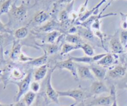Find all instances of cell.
Segmentation results:
<instances>
[{
  "instance_id": "1",
  "label": "cell",
  "mask_w": 127,
  "mask_h": 106,
  "mask_svg": "<svg viewBox=\"0 0 127 106\" xmlns=\"http://www.w3.org/2000/svg\"><path fill=\"white\" fill-rule=\"evenodd\" d=\"M55 69V67L52 69H50L48 74H47L45 88V94L49 102H53V103H55L56 104L59 105L60 96L58 95V91L55 89L52 84V76Z\"/></svg>"
},
{
  "instance_id": "2",
  "label": "cell",
  "mask_w": 127,
  "mask_h": 106,
  "mask_svg": "<svg viewBox=\"0 0 127 106\" xmlns=\"http://www.w3.org/2000/svg\"><path fill=\"white\" fill-rule=\"evenodd\" d=\"M32 71H29L26 75L24 78L22 80L17 82H14V83L16 84L18 87V91L17 94L14 97L15 102H18L20 101L21 97L24 96V95L27 93L30 89V86H31V81H32Z\"/></svg>"
},
{
  "instance_id": "3",
  "label": "cell",
  "mask_w": 127,
  "mask_h": 106,
  "mask_svg": "<svg viewBox=\"0 0 127 106\" xmlns=\"http://www.w3.org/2000/svg\"><path fill=\"white\" fill-rule=\"evenodd\" d=\"M60 97H68L74 100L76 103L78 104L80 102L84 101L87 98L88 94L83 89L76 88L66 91H57Z\"/></svg>"
},
{
  "instance_id": "4",
  "label": "cell",
  "mask_w": 127,
  "mask_h": 106,
  "mask_svg": "<svg viewBox=\"0 0 127 106\" xmlns=\"http://www.w3.org/2000/svg\"><path fill=\"white\" fill-rule=\"evenodd\" d=\"M56 69H59L61 70H68L72 76L74 77L76 81L79 80V76L78 75V72H77V65L74 61L71 60L70 59H68L65 60H62V61L58 62L57 64H55V66L54 67Z\"/></svg>"
},
{
  "instance_id": "5",
  "label": "cell",
  "mask_w": 127,
  "mask_h": 106,
  "mask_svg": "<svg viewBox=\"0 0 127 106\" xmlns=\"http://www.w3.org/2000/svg\"><path fill=\"white\" fill-rule=\"evenodd\" d=\"M11 17L16 20L21 22L23 21L27 17V7L26 4L22 3L19 6H17L16 4H12L9 12Z\"/></svg>"
},
{
  "instance_id": "6",
  "label": "cell",
  "mask_w": 127,
  "mask_h": 106,
  "mask_svg": "<svg viewBox=\"0 0 127 106\" xmlns=\"http://www.w3.org/2000/svg\"><path fill=\"white\" fill-rule=\"evenodd\" d=\"M110 92V88L103 82V81L94 80L90 87V94L91 95H99L103 93Z\"/></svg>"
},
{
  "instance_id": "7",
  "label": "cell",
  "mask_w": 127,
  "mask_h": 106,
  "mask_svg": "<svg viewBox=\"0 0 127 106\" xmlns=\"http://www.w3.org/2000/svg\"><path fill=\"white\" fill-rule=\"evenodd\" d=\"M107 53H102V54H97L94 56H81V57H69V59L74 61V62L79 63H84V64H93L94 63H96L99 60L102 59L104 55H106Z\"/></svg>"
},
{
  "instance_id": "8",
  "label": "cell",
  "mask_w": 127,
  "mask_h": 106,
  "mask_svg": "<svg viewBox=\"0 0 127 106\" xmlns=\"http://www.w3.org/2000/svg\"><path fill=\"white\" fill-rule=\"evenodd\" d=\"M113 101V96L110 93L109 96H100L91 101L86 106H110Z\"/></svg>"
},
{
  "instance_id": "9",
  "label": "cell",
  "mask_w": 127,
  "mask_h": 106,
  "mask_svg": "<svg viewBox=\"0 0 127 106\" xmlns=\"http://www.w3.org/2000/svg\"><path fill=\"white\" fill-rule=\"evenodd\" d=\"M109 44L110 49L114 54H121L124 52V47L120 41V35L117 33L112 37Z\"/></svg>"
},
{
  "instance_id": "10",
  "label": "cell",
  "mask_w": 127,
  "mask_h": 106,
  "mask_svg": "<svg viewBox=\"0 0 127 106\" xmlns=\"http://www.w3.org/2000/svg\"><path fill=\"white\" fill-rule=\"evenodd\" d=\"M77 72L81 80L94 81L95 79L89 67L77 65Z\"/></svg>"
},
{
  "instance_id": "11",
  "label": "cell",
  "mask_w": 127,
  "mask_h": 106,
  "mask_svg": "<svg viewBox=\"0 0 127 106\" xmlns=\"http://www.w3.org/2000/svg\"><path fill=\"white\" fill-rule=\"evenodd\" d=\"M89 67H90L95 78L99 81H103L105 79L107 73V70L106 68L100 66L97 64V65L91 64Z\"/></svg>"
},
{
  "instance_id": "12",
  "label": "cell",
  "mask_w": 127,
  "mask_h": 106,
  "mask_svg": "<svg viewBox=\"0 0 127 106\" xmlns=\"http://www.w3.org/2000/svg\"><path fill=\"white\" fill-rule=\"evenodd\" d=\"M127 73V68L122 65H117L107 71L109 77L112 79H119L125 76Z\"/></svg>"
},
{
  "instance_id": "13",
  "label": "cell",
  "mask_w": 127,
  "mask_h": 106,
  "mask_svg": "<svg viewBox=\"0 0 127 106\" xmlns=\"http://www.w3.org/2000/svg\"><path fill=\"white\" fill-rule=\"evenodd\" d=\"M115 62V59L114 55L112 54L107 53L106 55H104L100 60L97 62L96 64L100 66L103 67L107 68L112 66Z\"/></svg>"
},
{
  "instance_id": "14",
  "label": "cell",
  "mask_w": 127,
  "mask_h": 106,
  "mask_svg": "<svg viewBox=\"0 0 127 106\" xmlns=\"http://www.w3.org/2000/svg\"><path fill=\"white\" fill-rule=\"evenodd\" d=\"M48 73V65H42V66L39 67L36 69L35 71L34 74H33V78H34V81H38L43 80Z\"/></svg>"
},
{
  "instance_id": "15",
  "label": "cell",
  "mask_w": 127,
  "mask_h": 106,
  "mask_svg": "<svg viewBox=\"0 0 127 106\" xmlns=\"http://www.w3.org/2000/svg\"><path fill=\"white\" fill-rule=\"evenodd\" d=\"M9 76L10 79H12V80H14L15 82H17L21 80H22L25 77V73L22 71L21 69L18 67H12L10 69Z\"/></svg>"
},
{
  "instance_id": "16",
  "label": "cell",
  "mask_w": 127,
  "mask_h": 106,
  "mask_svg": "<svg viewBox=\"0 0 127 106\" xmlns=\"http://www.w3.org/2000/svg\"><path fill=\"white\" fill-rule=\"evenodd\" d=\"M22 44L18 41L14 42L13 46H12V49H11V53H10V58L12 60H19V57L21 55L22 51Z\"/></svg>"
},
{
  "instance_id": "17",
  "label": "cell",
  "mask_w": 127,
  "mask_h": 106,
  "mask_svg": "<svg viewBox=\"0 0 127 106\" xmlns=\"http://www.w3.org/2000/svg\"><path fill=\"white\" fill-rule=\"evenodd\" d=\"M48 62V55L44 53L43 55L39 57L34 58L32 60L29 62L27 64L31 66L35 67H39L42 65H46Z\"/></svg>"
},
{
  "instance_id": "18",
  "label": "cell",
  "mask_w": 127,
  "mask_h": 106,
  "mask_svg": "<svg viewBox=\"0 0 127 106\" xmlns=\"http://www.w3.org/2000/svg\"><path fill=\"white\" fill-rule=\"evenodd\" d=\"M50 15L47 12L45 11H40L35 14L33 18V20L36 23H44L49 18Z\"/></svg>"
},
{
  "instance_id": "19",
  "label": "cell",
  "mask_w": 127,
  "mask_h": 106,
  "mask_svg": "<svg viewBox=\"0 0 127 106\" xmlns=\"http://www.w3.org/2000/svg\"><path fill=\"white\" fill-rule=\"evenodd\" d=\"M78 32L79 35L85 39H88L90 41H93L95 35H94L93 31L91 29L84 28L83 27H81L80 28H78Z\"/></svg>"
},
{
  "instance_id": "20",
  "label": "cell",
  "mask_w": 127,
  "mask_h": 106,
  "mask_svg": "<svg viewBox=\"0 0 127 106\" xmlns=\"http://www.w3.org/2000/svg\"><path fill=\"white\" fill-rule=\"evenodd\" d=\"M40 46L43 49L44 53L47 54L48 55L55 54L59 49V46L58 44H54V43L53 44L48 43V44H40Z\"/></svg>"
},
{
  "instance_id": "21",
  "label": "cell",
  "mask_w": 127,
  "mask_h": 106,
  "mask_svg": "<svg viewBox=\"0 0 127 106\" xmlns=\"http://www.w3.org/2000/svg\"><path fill=\"white\" fill-rule=\"evenodd\" d=\"M65 40L67 43L76 45H81L84 43L81 36L76 34H68L66 36Z\"/></svg>"
},
{
  "instance_id": "22",
  "label": "cell",
  "mask_w": 127,
  "mask_h": 106,
  "mask_svg": "<svg viewBox=\"0 0 127 106\" xmlns=\"http://www.w3.org/2000/svg\"><path fill=\"white\" fill-rule=\"evenodd\" d=\"M37 94L32 92L31 90L29 91L27 93L25 94L22 98V101L24 102L27 106H32L33 102H35L37 97Z\"/></svg>"
},
{
  "instance_id": "23",
  "label": "cell",
  "mask_w": 127,
  "mask_h": 106,
  "mask_svg": "<svg viewBox=\"0 0 127 106\" xmlns=\"http://www.w3.org/2000/svg\"><path fill=\"white\" fill-rule=\"evenodd\" d=\"M81 49V45H76V44H71V43H64L63 45L61 51V55H66L69 54L71 51L77 49Z\"/></svg>"
},
{
  "instance_id": "24",
  "label": "cell",
  "mask_w": 127,
  "mask_h": 106,
  "mask_svg": "<svg viewBox=\"0 0 127 106\" xmlns=\"http://www.w3.org/2000/svg\"><path fill=\"white\" fill-rule=\"evenodd\" d=\"M49 101L43 93L37 94V97L32 106H47Z\"/></svg>"
},
{
  "instance_id": "25",
  "label": "cell",
  "mask_w": 127,
  "mask_h": 106,
  "mask_svg": "<svg viewBox=\"0 0 127 106\" xmlns=\"http://www.w3.org/2000/svg\"><path fill=\"white\" fill-rule=\"evenodd\" d=\"M29 34V30L26 27H22L16 30L14 33V36L17 39H22L26 38Z\"/></svg>"
},
{
  "instance_id": "26",
  "label": "cell",
  "mask_w": 127,
  "mask_h": 106,
  "mask_svg": "<svg viewBox=\"0 0 127 106\" xmlns=\"http://www.w3.org/2000/svg\"><path fill=\"white\" fill-rule=\"evenodd\" d=\"M81 49L83 51L84 54L88 56H94L95 55V51L93 47L90 44L84 43L81 45Z\"/></svg>"
},
{
  "instance_id": "27",
  "label": "cell",
  "mask_w": 127,
  "mask_h": 106,
  "mask_svg": "<svg viewBox=\"0 0 127 106\" xmlns=\"http://www.w3.org/2000/svg\"><path fill=\"white\" fill-rule=\"evenodd\" d=\"M60 35V32L57 30H53L52 32H48L46 36V41L48 43L53 44L57 39V38H59Z\"/></svg>"
},
{
  "instance_id": "28",
  "label": "cell",
  "mask_w": 127,
  "mask_h": 106,
  "mask_svg": "<svg viewBox=\"0 0 127 106\" xmlns=\"http://www.w3.org/2000/svg\"><path fill=\"white\" fill-rule=\"evenodd\" d=\"M59 27V24L57 23L55 21H51L47 23L45 25L43 26L40 28V30L42 31V32H50L53 30H56L57 27Z\"/></svg>"
},
{
  "instance_id": "29",
  "label": "cell",
  "mask_w": 127,
  "mask_h": 106,
  "mask_svg": "<svg viewBox=\"0 0 127 106\" xmlns=\"http://www.w3.org/2000/svg\"><path fill=\"white\" fill-rule=\"evenodd\" d=\"M12 0H6L1 4L0 7V16L9 12L12 6Z\"/></svg>"
},
{
  "instance_id": "30",
  "label": "cell",
  "mask_w": 127,
  "mask_h": 106,
  "mask_svg": "<svg viewBox=\"0 0 127 106\" xmlns=\"http://www.w3.org/2000/svg\"><path fill=\"white\" fill-rule=\"evenodd\" d=\"M70 12L68 11V9H64L60 13L59 20L61 22H64L69 20Z\"/></svg>"
},
{
  "instance_id": "31",
  "label": "cell",
  "mask_w": 127,
  "mask_h": 106,
  "mask_svg": "<svg viewBox=\"0 0 127 106\" xmlns=\"http://www.w3.org/2000/svg\"><path fill=\"white\" fill-rule=\"evenodd\" d=\"M113 96V101L110 106H119L117 104V91L116 88L114 85H111L110 87V92Z\"/></svg>"
},
{
  "instance_id": "32",
  "label": "cell",
  "mask_w": 127,
  "mask_h": 106,
  "mask_svg": "<svg viewBox=\"0 0 127 106\" xmlns=\"http://www.w3.org/2000/svg\"><path fill=\"white\" fill-rule=\"evenodd\" d=\"M120 39L124 48H127V30H123L120 34Z\"/></svg>"
},
{
  "instance_id": "33",
  "label": "cell",
  "mask_w": 127,
  "mask_h": 106,
  "mask_svg": "<svg viewBox=\"0 0 127 106\" xmlns=\"http://www.w3.org/2000/svg\"><path fill=\"white\" fill-rule=\"evenodd\" d=\"M30 89L32 92L38 94L40 90V85L38 83V81H33L31 82V86H30Z\"/></svg>"
},
{
  "instance_id": "34",
  "label": "cell",
  "mask_w": 127,
  "mask_h": 106,
  "mask_svg": "<svg viewBox=\"0 0 127 106\" xmlns=\"http://www.w3.org/2000/svg\"><path fill=\"white\" fill-rule=\"evenodd\" d=\"M93 32H94V35H95V36L96 37H97L98 38H99V39H100V43H101V45L102 46L103 48H104V49H105V47H104V34H103L102 32L100 30H95V31H93Z\"/></svg>"
},
{
  "instance_id": "35",
  "label": "cell",
  "mask_w": 127,
  "mask_h": 106,
  "mask_svg": "<svg viewBox=\"0 0 127 106\" xmlns=\"http://www.w3.org/2000/svg\"><path fill=\"white\" fill-rule=\"evenodd\" d=\"M121 16V27L123 30H127V14H124L122 12H120Z\"/></svg>"
},
{
  "instance_id": "36",
  "label": "cell",
  "mask_w": 127,
  "mask_h": 106,
  "mask_svg": "<svg viewBox=\"0 0 127 106\" xmlns=\"http://www.w3.org/2000/svg\"><path fill=\"white\" fill-rule=\"evenodd\" d=\"M33 59H34V58L27 56V55H26L25 54H24V53L22 52V53H21V55H20V57H19V61L27 63V62H30V61H31V60H33Z\"/></svg>"
},
{
  "instance_id": "37",
  "label": "cell",
  "mask_w": 127,
  "mask_h": 106,
  "mask_svg": "<svg viewBox=\"0 0 127 106\" xmlns=\"http://www.w3.org/2000/svg\"><path fill=\"white\" fill-rule=\"evenodd\" d=\"M0 33H11L9 30L7 28L6 25L4 24L0 20Z\"/></svg>"
},
{
  "instance_id": "38",
  "label": "cell",
  "mask_w": 127,
  "mask_h": 106,
  "mask_svg": "<svg viewBox=\"0 0 127 106\" xmlns=\"http://www.w3.org/2000/svg\"><path fill=\"white\" fill-rule=\"evenodd\" d=\"M88 1H89V0H85V2H84V4L81 6L79 11V15L82 14H83L84 12L86 11V9H87V7H88Z\"/></svg>"
},
{
  "instance_id": "39",
  "label": "cell",
  "mask_w": 127,
  "mask_h": 106,
  "mask_svg": "<svg viewBox=\"0 0 127 106\" xmlns=\"http://www.w3.org/2000/svg\"><path fill=\"white\" fill-rule=\"evenodd\" d=\"M106 1H107V0H101V1H100V2H99V3L95 5V7H94L93 9H91V11L92 12H93V13L94 14V12H96V11H97L98 9H99V7H100V6H101L103 4L105 3V2H106Z\"/></svg>"
},
{
  "instance_id": "40",
  "label": "cell",
  "mask_w": 127,
  "mask_h": 106,
  "mask_svg": "<svg viewBox=\"0 0 127 106\" xmlns=\"http://www.w3.org/2000/svg\"><path fill=\"white\" fill-rule=\"evenodd\" d=\"M74 0H58L57 1V4H71L74 2Z\"/></svg>"
},
{
  "instance_id": "41",
  "label": "cell",
  "mask_w": 127,
  "mask_h": 106,
  "mask_svg": "<svg viewBox=\"0 0 127 106\" xmlns=\"http://www.w3.org/2000/svg\"><path fill=\"white\" fill-rule=\"evenodd\" d=\"M15 106H27L26 104L24 103L23 101L22 100H20L18 102H16L15 103Z\"/></svg>"
},
{
  "instance_id": "42",
  "label": "cell",
  "mask_w": 127,
  "mask_h": 106,
  "mask_svg": "<svg viewBox=\"0 0 127 106\" xmlns=\"http://www.w3.org/2000/svg\"><path fill=\"white\" fill-rule=\"evenodd\" d=\"M4 37L3 35L0 34V48L2 47V45L4 43Z\"/></svg>"
},
{
  "instance_id": "43",
  "label": "cell",
  "mask_w": 127,
  "mask_h": 106,
  "mask_svg": "<svg viewBox=\"0 0 127 106\" xmlns=\"http://www.w3.org/2000/svg\"><path fill=\"white\" fill-rule=\"evenodd\" d=\"M77 106H86V105L84 101H83V102H80V103L78 104L77 105Z\"/></svg>"
},
{
  "instance_id": "44",
  "label": "cell",
  "mask_w": 127,
  "mask_h": 106,
  "mask_svg": "<svg viewBox=\"0 0 127 106\" xmlns=\"http://www.w3.org/2000/svg\"><path fill=\"white\" fill-rule=\"evenodd\" d=\"M2 75H3V70L0 69V78H1V77L2 76Z\"/></svg>"
},
{
  "instance_id": "45",
  "label": "cell",
  "mask_w": 127,
  "mask_h": 106,
  "mask_svg": "<svg viewBox=\"0 0 127 106\" xmlns=\"http://www.w3.org/2000/svg\"><path fill=\"white\" fill-rule=\"evenodd\" d=\"M77 105H78V104H77V103H76V102H74V104H72L69 105V106H76Z\"/></svg>"
},
{
  "instance_id": "46",
  "label": "cell",
  "mask_w": 127,
  "mask_h": 106,
  "mask_svg": "<svg viewBox=\"0 0 127 106\" xmlns=\"http://www.w3.org/2000/svg\"><path fill=\"white\" fill-rule=\"evenodd\" d=\"M9 105H6V104H2L0 102V106H8Z\"/></svg>"
},
{
  "instance_id": "47",
  "label": "cell",
  "mask_w": 127,
  "mask_h": 106,
  "mask_svg": "<svg viewBox=\"0 0 127 106\" xmlns=\"http://www.w3.org/2000/svg\"><path fill=\"white\" fill-rule=\"evenodd\" d=\"M8 106H15V104H9Z\"/></svg>"
},
{
  "instance_id": "48",
  "label": "cell",
  "mask_w": 127,
  "mask_h": 106,
  "mask_svg": "<svg viewBox=\"0 0 127 106\" xmlns=\"http://www.w3.org/2000/svg\"><path fill=\"white\" fill-rule=\"evenodd\" d=\"M1 56H2V55H1V51H0V59H1Z\"/></svg>"
},
{
  "instance_id": "49",
  "label": "cell",
  "mask_w": 127,
  "mask_h": 106,
  "mask_svg": "<svg viewBox=\"0 0 127 106\" xmlns=\"http://www.w3.org/2000/svg\"><path fill=\"white\" fill-rule=\"evenodd\" d=\"M1 82H2V79H1V78H0V83H1Z\"/></svg>"
},
{
  "instance_id": "50",
  "label": "cell",
  "mask_w": 127,
  "mask_h": 106,
  "mask_svg": "<svg viewBox=\"0 0 127 106\" xmlns=\"http://www.w3.org/2000/svg\"></svg>"
},
{
  "instance_id": "51",
  "label": "cell",
  "mask_w": 127,
  "mask_h": 106,
  "mask_svg": "<svg viewBox=\"0 0 127 106\" xmlns=\"http://www.w3.org/2000/svg\"><path fill=\"white\" fill-rule=\"evenodd\" d=\"M0 65H1V63H0Z\"/></svg>"
}]
</instances>
